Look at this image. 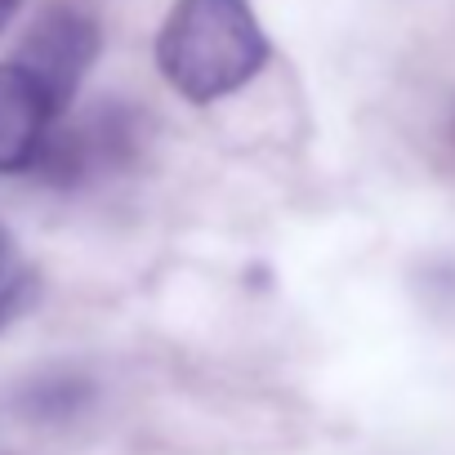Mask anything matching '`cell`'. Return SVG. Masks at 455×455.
<instances>
[{
  "mask_svg": "<svg viewBox=\"0 0 455 455\" xmlns=\"http://www.w3.org/2000/svg\"><path fill=\"white\" fill-rule=\"evenodd\" d=\"M161 76L192 103L242 90L268 63V36L246 0H179L156 36Z\"/></svg>",
  "mask_w": 455,
  "mask_h": 455,
  "instance_id": "obj_1",
  "label": "cell"
},
{
  "mask_svg": "<svg viewBox=\"0 0 455 455\" xmlns=\"http://www.w3.org/2000/svg\"><path fill=\"white\" fill-rule=\"evenodd\" d=\"M94 54H99V32H94V23L81 19V14H72V10H54V14H45V19L28 32V41H23V50H19L14 63H19V68L45 90V99L63 112V108L76 99V90H81V81H85Z\"/></svg>",
  "mask_w": 455,
  "mask_h": 455,
  "instance_id": "obj_2",
  "label": "cell"
},
{
  "mask_svg": "<svg viewBox=\"0 0 455 455\" xmlns=\"http://www.w3.org/2000/svg\"><path fill=\"white\" fill-rule=\"evenodd\" d=\"M54 116L59 108L19 63H0V174H19L41 161Z\"/></svg>",
  "mask_w": 455,
  "mask_h": 455,
  "instance_id": "obj_3",
  "label": "cell"
},
{
  "mask_svg": "<svg viewBox=\"0 0 455 455\" xmlns=\"http://www.w3.org/2000/svg\"><path fill=\"white\" fill-rule=\"evenodd\" d=\"M19 295H23V268L14 259V246L5 242V233H0V322L14 313Z\"/></svg>",
  "mask_w": 455,
  "mask_h": 455,
  "instance_id": "obj_4",
  "label": "cell"
},
{
  "mask_svg": "<svg viewBox=\"0 0 455 455\" xmlns=\"http://www.w3.org/2000/svg\"><path fill=\"white\" fill-rule=\"evenodd\" d=\"M14 5H19V0H0V23L10 19V10H14Z\"/></svg>",
  "mask_w": 455,
  "mask_h": 455,
  "instance_id": "obj_5",
  "label": "cell"
}]
</instances>
